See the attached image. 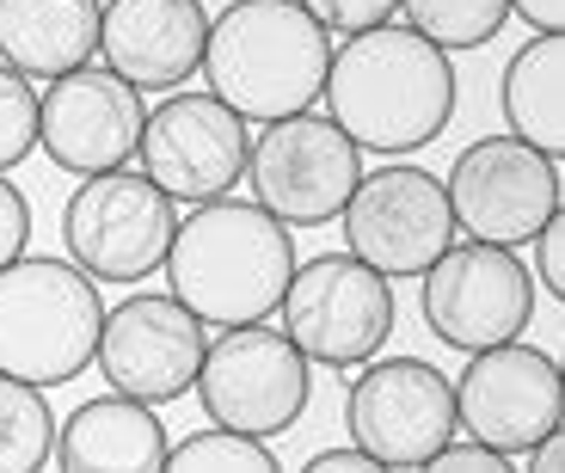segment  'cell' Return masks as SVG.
<instances>
[{
    "instance_id": "1",
    "label": "cell",
    "mask_w": 565,
    "mask_h": 473,
    "mask_svg": "<svg viewBox=\"0 0 565 473\" xmlns=\"http://www.w3.org/2000/svg\"><path fill=\"white\" fill-rule=\"evenodd\" d=\"M320 99L332 105V123L363 154H412L430 148L455 117V68L449 50L418 37L412 25H369L332 50Z\"/></svg>"
},
{
    "instance_id": "2",
    "label": "cell",
    "mask_w": 565,
    "mask_h": 473,
    "mask_svg": "<svg viewBox=\"0 0 565 473\" xmlns=\"http://www.w3.org/2000/svg\"><path fill=\"white\" fill-rule=\"evenodd\" d=\"M296 271V240L253 197H210L172 228L167 289L203 326H246L277 314Z\"/></svg>"
},
{
    "instance_id": "3",
    "label": "cell",
    "mask_w": 565,
    "mask_h": 473,
    "mask_svg": "<svg viewBox=\"0 0 565 473\" xmlns=\"http://www.w3.org/2000/svg\"><path fill=\"white\" fill-rule=\"evenodd\" d=\"M332 68V31L301 0H227L203 37L210 93L246 123L313 111Z\"/></svg>"
},
{
    "instance_id": "4",
    "label": "cell",
    "mask_w": 565,
    "mask_h": 473,
    "mask_svg": "<svg viewBox=\"0 0 565 473\" xmlns=\"http://www.w3.org/2000/svg\"><path fill=\"white\" fill-rule=\"evenodd\" d=\"M105 301L74 258L0 265V375L31 387H62L93 363Z\"/></svg>"
},
{
    "instance_id": "5",
    "label": "cell",
    "mask_w": 565,
    "mask_h": 473,
    "mask_svg": "<svg viewBox=\"0 0 565 473\" xmlns=\"http://www.w3.org/2000/svg\"><path fill=\"white\" fill-rule=\"evenodd\" d=\"M191 387L210 424H227L241 437H282L289 424H301L313 400V363L270 320H246V326H222V338L203 344Z\"/></svg>"
},
{
    "instance_id": "6",
    "label": "cell",
    "mask_w": 565,
    "mask_h": 473,
    "mask_svg": "<svg viewBox=\"0 0 565 473\" xmlns=\"http://www.w3.org/2000/svg\"><path fill=\"white\" fill-rule=\"evenodd\" d=\"M282 332L320 369H356L394 338V289L382 271H369L351 252H320L289 271V289L277 301Z\"/></svg>"
},
{
    "instance_id": "7",
    "label": "cell",
    "mask_w": 565,
    "mask_h": 473,
    "mask_svg": "<svg viewBox=\"0 0 565 473\" xmlns=\"http://www.w3.org/2000/svg\"><path fill=\"white\" fill-rule=\"evenodd\" d=\"M179 209L148 172H93L62 203V246L93 283H141L167 265Z\"/></svg>"
},
{
    "instance_id": "8",
    "label": "cell",
    "mask_w": 565,
    "mask_h": 473,
    "mask_svg": "<svg viewBox=\"0 0 565 473\" xmlns=\"http://www.w3.org/2000/svg\"><path fill=\"white\" fill-rule=\"evenodd\" d=\"M246 179H253V203H265L282 228H320L339 222L344 197L363 179V148L332 117L296 111L258 123L246 148Z\"/></svg>"
},
{
    "instance_id": "9",
    "label": "cell",
    "mask_w": 565,
    "mask_h": 473,
    "mask_svg": "<svg viewBox=\"0 0 565 473\" xmlns=\"http://www.w3.org/2000/svg\"><path fill=\"white\" fill-rule=\"evenodd\" d=\"M344 387V430L375 467L418 473L455 437V381L424 357H382L356 363Z\"/></svg>"
},
{
    "instance_id": "10",
    "label": "cell",
    "mask_w": 565,
    "mask_h": 473,
    "mask_svg": "<svg viewBox=\"0 0 565 473\" xmlns=\"http://www.w3.org/2000/svg\"><path fill=\"white\" fill-rule=\"evenodd\" d=\"M424 326L449 351H486V344L523 338L535 320V277L516 258V246H443V258L424 271L418 295Z\"/></svg>"
},
{
    "instance_id": "11",
    "label": "cell",
    "mask_w": 565,
    "mask_h": 473,
    "mask_svg": "<svg viewBox=\"0 0 565 473\" xmlns=\"http://www.w3.org/2000/svg\"><path fill=\"white\" fill-rule=\"evenodd\" d=\"M339 222L351 258H363L387 283L394 277H424L443 258V246H455V215L443 179L424 166H399V160L356 179Z\"/></svg>"
},
{
    "instance_id": "12",
    "label": "cell",
    "mask_w": 565,
    "mask_h": 473,
    "mask_svg": "<svg viewBox=\"0 0 565 473\" xmlns=\"http://www.w3.org/2000/svg\"><path fill=\"white\" fill-rule=\"evenodd\" d=\"M443 191H449L455 228L486 246H529V234L553 209H565L559 160H547L516 136H480L473 148H461Z\"/></svg>"
},
{
    "instance_id": "13",
    "label": "cell",
    "mask_w": 565,
    "mask_h": 473,
    "mask_svg": "<svg viewBox=\"0 0 565 473\" xmlns=\"http://www.w3.org/2000/svg\"><path fill=\"white\" fill-rule=\"evenodd\" d=\"M565 424V381L559 363L535 344H486L455 381V430H467L473 443L498 449V455H523L547 430Z\"/></svg>"
},
{
    "instance_id": "14",
    "label": "cell",
    "mask_w": 565,
    "mask_h": 473,
    "mask_svg": "<svg viewBox=\"0 0 565 473\" xmlns=\"http://www.w3.org/2000/svg\"><path fill=\"white\" fill-rule=\"evenodd\" d=\"M246 117L215 93H167L141 117L136 160L172 203H210L246 179Z\"/></svg>"
},
{
    "instance_id": "15",
    "label": "cell",
    "mask_w": 565,
    "mask_h": 473,
    "mask_svg": "<svg viewBox=\"0 0 565 473\" xmlns=\"http://www.w3.org/2000/svg\"><path fill=\"white\" fill-rule=\"evenodd\" d=\"M203 344H210V326L179 295H124L105 314L93 363H99L105 381L117 394H129V400L172 406L198 381Z\"/></svg>"
},
{
    "instance_id": "16",
    "label": "cell",
    "mask_w": 565,
    "mask_h": 473,
    "mask_svg": "<svg viewBox=\"0 0 565 473\" xmlns=\"http://www.w3.org/2000/svg\"><path fill=\"white\" fill-rule=\"evenodd\" d=\"M141 117L148 105L129 80L111 68H74L38 93V148H50V160L74 179L117 172L141 142Z\"/></svg>"
},
{
    "instance_id": "17",
    "label": "cell",
    "mask_w": 565,
    "mask_h": 473,
    "mask_svg": "<svg viewBox=\"0 0 565 473\" xmlns=\"http://www.w3.org/2000/svg\"><path fill=\"white\" fill-rule=\"evenodd\" d=\"M203 0H105L99 56L136 93H179L203 68Z\"/></svg>"
},
{
    "instance_id": "18",
    "label": "cell",
    "mask_w": 565,
    "mask_h": 473,
    "mask_svg": "<svg viewBox=\"0 0 565 473\" xmlns=\"http://www.w3.org/2000/svg\"><path fill=\"white\" fill-rule=\"evenodd\" d=\"M50 467L62 473H167V424L154 418L148 400L129 394H99L56 424Z\"/></svg>"
},
{
    "instance_id": "19",
    "label": "cell",
    "mask_w": 565,
    "mask_h": 473,
    "mask_svg": "<svg viewBox=\"0 0 565 473\" xmlns=\"http://www.w3.org/2000/svg\"><path fill=\"white\" fill-rule=\"evenodd\" d=\"M105 0H0V62L25 80H62L99 56Z\"/></svg>"
},
{
    "instance_id": "20",
    "label": "cell",
    "mask_w": 565,
    "mask_h": 473,
    "mask_svg": "<svg viewBox=\"0 0 565 473\" xmlns=\"http://www.w3.org/2000/svg\"><path fill=\"white\" fill-rule=\"evenodd\" d=\"M498 105L510 117V136L541 148L547 160L565 154V31H535L510 56L498 80Z\"/></svg>"
},
{
    "instance_id": "21",
    "label": "cell",
    "mask_w": 565,
    "mask_h": 473,
    "mask_svg": "<svg viewBox=\"0 0 565 473\" xmlns=\"http://www.w3.org/2000/svg\"><path fill=\"white\" fill-rule=\"evenodd\" d=\"M56 443V412L31 381L0 375V473H38L50 467Z\"/></svg>"
},
{
    "instance_id": "22",
    "label": "cell",
    "mask_w": 565,
    "mask_h": 473,
    "mask_svg": "<svg viewBox=\"0 0 565 473\" xmlns=\"http://www.w3.org/2000/svg\"><path fill=\"white\" fill-rule=\"evenodd\" d=\"M399 13L437 50H480L504 31L510 0H399Z\"/></svg>"
},
{
    "instance_id": "23",
    "label": "cell",
    "mask_w": 565,
    "mask_h": 473,
    "mask_svg": "<svg viewBox=\"0 0 565 473\" xmlns=\"http://www.w3.org/2000/svg\"><path fill=\"white\" fill-rule=\"evenodd\" d=\"M172 473H277V449L270 437H241L227 424H210L198 437H179V449H167Z\"/></svg>"
},
{
    "instance_id": "24",
    "label": "cell",
    "mask_w": 565,
    "mask_h": 473,
    "mask_svg": "<svg viewBox=\"0 0 565 473\" xmlns=\"http://www.w3.org/2000/svg\"><path fill=\"white\" fill-rule=\"evenodd\" d=\"M31 148H38V93L19 68L0 62V172L19 166Z\"/></svg>"
},
{
    "instance_id": "25",
    "label": "cell",
    "mask_w": 565,
    "mask_h": 473,
    "mask_svg": "<svg viewBox=\"0 0 565 473\" xmlns=\"http://www.w3.org/2000/svg\"><path fill=\"white\" fill-rule=\"evenodd\" d=\"M313 19H320L326 31H369V25H387V19L399 13V0H301Z\"/></svg>"
},
{
    "instance_id": "26",
    "label": "cell",
    "mask_w": 565,
    "mask_h": 473,
    "mask_svg": "<svg viewBox=\"0 0 565 473\" xmlns=\"http://www.w3.org/2000/svg\"><path fill=\"white\" fill-rule=\"evenodd\" d=\"M529 246H535V271L529 277H535L547 295H565V209H553L547 222L529 234Z\"/></svg>"
},
{
    "instance_id": "27",
    "label": "cell",
    "mask_w": 565,
    "mask_h": 473,
    "mask_svg": "<svg viewBox=\"0 0 565 473\" xmlns=\"http://www.w3.org/2000/svg\"><path fill=\"white\" fill-rule=\"evenodd\" d=\"M31 246V203L19 197L13 179H0V265H13Z\"/></svg>"
},
{
    "instance_id": "28",
    "label": "cell",
    "mask_w": 565,
    "mask_h": 473,
    "mask_svg": "<svg viewBox=\"0 0 565 473\" xmlns=\"http://www.w3.org/2000/svg\"><path fill=\"white\" fill-rule=\"evenodd\" d=\"M424 467H437V473H504L510 467V455H498V449H486V443H473V437H467V443H443L437 455L424 461Z\"/></svg>"
},
{
    "instance_id": "29",
    "label": "cell",
    "mask_w": 565,
    "mask_h": 473,
    "mask_svg": "<svg viewBox=\"0 0 565 473\" xmlns=\"http://www.w3.org/2000/svg\"><path fill=\"white\" fill-rule=\"evenodd\" d=\"M301 473H375V461L351 443V449H320V455H308Z\"/></svg>"
},
{
    "instance_id": "30",
    "label": "cell",
    "mask_w": 565,
    "mask_h": 473,
    "mask_svg": "<svg viewBox=\"0 0 565 473\" xmlns=\"http://www.w3.org/2000/svg\"><path fill=\"white\" fill-rule=\"evenodd\" d=\"M510 13L535 31H565V0H510Z\"/></svg>"
},
{
    "instance_id": "31",
    "label": "cell",
    "mask_w": 565,
    "mask_h": 473,
    "mask_svg": "<svg viewBox=\"0 0 565 473\" xmlns=\"http://www.w3.org/2000/svg\"><path fill=\"white\" fill-rule=\"evenodd\" d=\"M523 455H529V473H559L565 467V437H559V430H547V437L529 443Z\"/></svg>"
}]
</instances>
